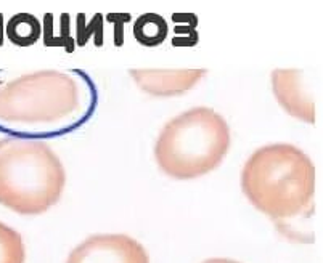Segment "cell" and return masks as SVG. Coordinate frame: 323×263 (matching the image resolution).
Returning a JSON list of instances; mask_svg holds the SVG:
<instances>
[{
	"label": "cell",
	"mask_w": 323,
	"mask_h": 263,
	"mask_svg": "<svg viewBox=\"0 0 323 263\" xmlns=\"http://www.w3.org/2000/svg\"><path fill=\"white\" fill-rule=\"evenodd\" d=\"M130 77L142 92L159 96H179L190 92L208 71L206 69H130Z\"/></svg>",
	"instance_id": "obj_7"
},
{
	"label": "cell",
	"mask_w": 323,
	"mask_h": 263,
	"mask_svg": "<svg viewBox=\"0 0 323 263\" xmlns=\"http://www.w3.org/2000/svg\"><path fill=\"white\" fill-rule=\"evenodd\" d=\"M241 190L256 209L297 241L294 223L315 209V166L301 148L273 143L256 150L241 170Z\"/></svg>",
	"instance_id": "obj_2"
},
{
	"label": "cell",
	"mask_w": 323,
	"mask_h": 263,
	"mask_svg": "<svg viewBox=\"0 0 323 263\" xmlns=\"http://www.w3.org/2000/svg\"><path fill=\"white\" fill-rule=\"evenodd\" d=\"M272 90L278 104L289 116L305 124H315V101L301 69H273Z\"/></svg>",
	"instance_id": "obj_6"
},
{
	"label": "cell",
	"mask_w": 323,
	"mask_h": 263,
	"mask_svg": "<svg viewBox=\"0 0 323 263\" xmlns=\"http://www.w3.org/2000/svg\"><path fill=\"white\" fill-rule=\"evenodd\" d=\"M203 263H239L236 260H231V258H209Z\"/></svg>",
	"instance_id": "obj_11"
},
{
	"label": "cell",
	"mask_w": 323,
	"mask_h": 263,
	"mask_svg": "<svg viewBox=\"0 0 323 263\" xmlns=\"http://www.w3.org/2000/svg\"><path fill=\"white\" fill-rule=\"evenodd\" d=\"M66 263H150V255L127 234H95L74 247Z\"/></svg>",
	"instance_id": "obj_5"
},
{
	"label": "cell",
	"mask_w": 323,
	"mask_h": 263,
	"mask_svg": "<svg viewBox=\"0 0 323 263\" xmlns=\"http://www.w3.org/2000/svg\"><path fill=\"white\" fill-rule=\"evenodd\" d=\"M231 145L227 120L206 106L171 119L159 132L154 159L174 180H193L220 166Z\"/></svg>",
	"instance_id": "obj_4"
},
{
	"label": "cell",
	"mask_w": 323,
	"mask_h": 263,
	"mask_svg": "<svg viewBox=\"0 0 323 263\" xmlns=\"http://www.w3.org/2000/svg\"><path fill=\"white\" fill-rule=\"evenodd\" d=\"M134 37L143 47L153 48L161 45L168 39L169 26L161 15L158 13H145L138 16L134 23Z\"/></svg>",
	"instance_id": "obj_9"
},
{
	"label": "cell",
	"mask_w": 323,
	"mask_h": 263,
	"mask_svg": "<svg viewBox=\"0 0 323 263\" xmlns=\"http://www.w3.org/2000/svg\"><path fill=\"white\" fill-rule=\"evenodd\" d=\"M98 88L82 69H45L16 77L0 71V134L60 138L79 130L98 108Z\"/></svg>",
	"instance_id": "obj_1"
},
{
	"label": "cell",
	"mask_w": 323,
	"mask_h": 263,
	"mask_svg": "<svg viewBox=\"0 0 323 263\" xmlns=\"http://www.w3.org/2000/svg\"><path fill=\"white\" fill-rule=\"evenodd\" d=\"M42 36V26L31 13H16L7 23V37L16 47H31L39 42Z\"/></svg>",
	"instance_id": "obj_8"
},
{
	"label": "cell",
	"mask_w": 323,
	"mask_h": 263,
	"mask_svg": "<svg viewBox=\"0 0 323 263\" xmlns=\"http://www.w3.org/2000/svg\"><path fill=\"white\" fill-rule=\"evenodd\" d=\"M26 247L21 234L0 221V263H24Z\"/></svg>",
	"instance_id": "obj_10"
},
{
	"label": "cell",
	"mask_w": 323,
	"mask_h": 263,
	"mask_svg": "<svg viewBox=\"0 0 323 263\" xmlns=\"http://www.w3.org/2000/svg\"><path fill=\"white\" fill-rule=\"evenodd\" d=\"M66 172L40 140H0V204L20 215H40L60 201Z\"/></svg>",
	"instance_id": "obj_3"
}]
</instances>
